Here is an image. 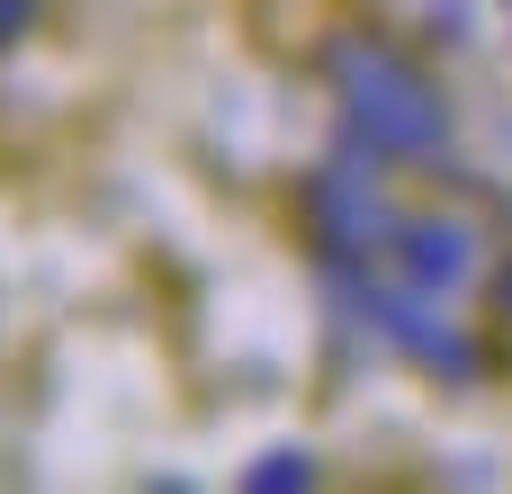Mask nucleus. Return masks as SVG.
<instances>
[{
  "mask_svg": "<svg viewBox=\"0 0 512 494\" xmlns=\"http://www.w3.org/2000/svg\"><path fill=\"white\" fill-rule=\"evenodd\" d=\"M414 243V279H459L468 270V234L459 225H423V234H405Z\"/></svg>",
  "mask_w": 512,
  "mask_h": 494,
  "instance_id": "1",
  "label": "nucleus"
},
{
  "mask_svg": "<svg viewBox=\"0 0 512 494\" xmlns=\"http://www.w3.org/2000/svg\"><path fill=\"white\" fill-rule=\"evenodd\" d=\"M18 18H27V0H0V27H18Z\"/></svg>",
  "mask_w": 512,
  "mask_h": 494,
  "instance_id": "2",
  "label": "nucleus"
}]
</instances>
